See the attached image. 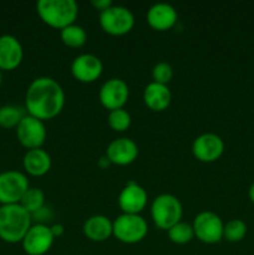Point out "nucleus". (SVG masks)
Wrapping results in <instances>:
<instances>
[{
  "label": "nucleus",
  "instance_id": "f257e3e1",
  "mask_svg": "<svg viewBox=\"0 0 254 255\" xmlns=\"http://www.w3.org/2000/svg\"><path fill=\"white\" fill-rule=\"evenodd\" d=\"M65 92L52 77L41 76L32 80L25 96L27 115L41 120L54 119L64 109Z\"/></svg>",
  "mask_w": 254,
  "mask_h": 255
},
{
  "label": "nucleus",
  "instance_id": "f03ea898",
  "mask_svg": "<svg viewBox=\"0 0 254 255\" xmlns=\"http://www.w3.org/2000/svg\"><path fill=\"white\" fill-rule=\"evenodd\" d=\"M31 227V214L17 204L0 206V239L6 243H19Z\"/></svg>",
  "mask_w": 254,
  "mask_h": 255
},
{
  "label": "nucleus",
  "instance_id": "7ed1b4c3",
  "mask_svg": "<svg viewBox=\"0 0 254 255\" xmlns=\"http://www.w3.org/2000/svg\"><path fill=\"white\" fill-rule=\"evenodd\" d=\"M36 9L42 21L60 30L74 24L79 14L75 0H39Z\"/></svg>",
  "mask_w": 254,
  "mask_h": 255
},
{
  "label": "nucleus",
  "instance_id": "20e7f679",
  "mask_svg": "<svg viewBox=\"0 0 254 255\" xmlns=\"http://www.w3.org/2000/svg\"><path fill=\"white\" fill-rule=\"evenodd\" d=\"M183 207L176 196L163 193L157 196L151 204V216L154 224L161 229L168 231L171 227L181 222Z\"/></svg>",
  "mask_w": 254,
  "mask_h": 255
},
{
  "label": "nucleus",
  "instance_id": "39448f33",
  "mask_svg": "<svg viewBox=\"0 0 254 255\" xmlns=\"http://www.w3.org/2000/svg\"><path fill=\"white\" fill-rule=\"evenodd\" d=\"M147 232L146 219L139 214L122 213L114 221V236L124 243H137L146 237Z\"/></svg>",
  "mask_w": 254,
  "mask_h": 255
},
{
  "label": "nucleus",
  "instance_id": "423d86ee",
  "mask_svg": "<svg viewBox=\"0 0 254 255\" xmlns=\"http://www.w3.org/2000/svg\"><path fill=\"white\" fill-rule=\"evenodd\" d=\"M100 25L107 34L125 35L133 27V12L126 6L112 4L106 10L100 11Z\"/></svg>",
  "mask_w": 254,
  "mask_h": 255
},
{
  "label": "nucleus",
  "instance_id": "0eeeda50",
  "mask_svg": "<svg viewBox=\"0 0 254 255\" xmlns=\"http://www.w3.org/2000/svg\"><path fill=\"white\" fill-rule=\"evenodd\" d=\"M29 181L22 172L6 171L0 173V204H17L29 189Z\"/></svg>",
  "mask_w": 254,
  "mask_h": 255
},
{
  "label": "nucleus",
  "instance_id": "6e6552de",
  "mask_svg": "<svg viewBox=\"0 0 254 255\" xmlns=\"http://www.w3.org/2000/svg\"><path fill=\"white\" fill-rule=\"evenodd\" d=\"M194 237L207 244L218 243L223 238L224 224L221 217L211 211L201 212L194 218L193 224Z\"/></svg>",
  "mask_w": 254,
  "mask_h": 255
},
{
  "label": "nucleus",
  "instance_id": "1a4fd4ad",
  "mask_svg": "<svg viewBox=\"0 0 254 255\" xmlns=\"http://www.w3.org/2000/svg\"><path fill=\"white\" fill-rule=\"evenodd\" d=\"M46 134L44 121L31 115H25L16 127L17 139L27 149L41 148L46 139Z\"/></svg>",
  "mask_w": 254,
  "mask_h": 255
},
{
  "label": "nucleus",
  "instance_id": "9d476101",
  "mask_svg": "<svg viewBox=\"0 0 254 255\" xmlns=\"http://www.w3.org/2000/svg\"><path fill=\"white\" fill-rule=\"evenodd\" d=\"M54 234L46 224H34L29 228L21 241L22 249L27 255H44L54 243Z\"/></svg>",
  "mask_w": 254,
  "mask_h": 255
},
{
  "label": "nucleus",
  "instance_id": "9b49d317",
  "mask_svg": "<svg viewBox=\"0 0 254 255\" xmlns=\"http://www.w3.org/2000/svg\"><path fill=\"white\" fill-rule=\"evenodd\" d=\"M129 89L126 81L119 77H112L104 82L99 92V99L107 110L122 109L128 100Z\"/></svg>",
  "mask_w": 254,
  "mask_h": 255
},
{
  "label": "nucleus",
  "instance_id": "f8f14e48",
  "mask_svg": "<svg viewBox=\"0 0 254 255\" xmlns=\"http://www.w3.org/2000/svg\"><path fill=\"white\" fill-rule=\"evenodd\" d=\"M192 152L199 161L214 162L223 154L224 142L217 133L206 132L194 139L192 143Z\"/></svg>",
  "mask_w": 254,
  "mask_h": 255
},
{
  "label": "nucleus",
  "instance_id": "ddd939ff",
  "mask_svg": "<svg viewBox=\"0 0 254 255\" xmlns=\"http://www.w3.org/2000/svg\"><path fill=\"white\" fill-rule=\"evenodd\" d=\"M104 70L101 59L94 54H80L72 60L71 72L75 79L81 82H94L99 79Z\"/></svg>",
  "mask_w": 254,
  "mask_h": 255
},
{
  "label": "nucleus",
  "instance_id": "4468645a",
  "mask_svg": "<svg viewBox=\"0 0 254 255\" xmlns=\"http://www.w3.org/2000/svg\"><path fill=\"white\" fill-rule=\"evenodd\" d=\"M147 204V192L143 187L131 181L119 194V206L124 213L139 214Z\"/></svg>",
  "mask_w": 254,
  "mask_h": 255
},
{
  "label": "nucleus",
  "instance_id": "2eb2a0df",
  "mask_svg": "<svg viewBox=\"0 0 254 255\" xmlns=\"http://www.w3.org/2000/svg\"><path fill=\"white\" fill-rule=\"evenodd\" d=\"M106 156L111 163L126 166L132 163L138 156V146L128 137H120L109 143Z\"/></svg>",
  "mask_w": 254,
  "mask_h": 255
},
{
  "label": "nucleus",
  "instance_id": "dca6fc26",
  "mask_svg": "<svg viewBox=\"0 0 254 255\" xmlns=\"http://www.w3.org/2000/svg\"><path fill=\"white\" fill-rule=\"evenodd\" d=\"M24 57L21 42L14 35L5 34L0 36V70L10 71L21 64Z\"/></svg>",
  "mask_w": 254,
  "mask_h": 255
},
{
  "label": "nucleus",
  "instance_id": "f3484780",
  "mask_svg": "<svg viewBox=\"0 0 254 255\" xmlns=\"http://www.w3.org/2000/svg\"><path fill=\"white\" fill-rule=\"evenodd\" d=\"M147 22L156 30L171 29L178 19L177 10L168 2H156L147 10Z\"/></svg>",
  "mask_w": 254,
  "mask_h": 255
},
{
  "label": "nucleus",
  "instance_id": "a211bd4d",
  "mask_svg": "<svg viewBox=\"0 0 254 255\" xmlns=\"http://www.w3.org/2000/svg\"><path fill=\"white\" fill-rule=\"evenodd\" d=\"M85 236L94 242H104L114 234V222L109 217L95 214L85 221L82 227Z\"/></svg>",
  "mask_w": 254,
  "mask_h": 255
},
{
  "label": "nucleus",
  "instance_id": "6ab92c4d",
  "mask_svg": "<svg viewBox=\"0 0 254 255\" xmlns=\"http://www.w3.org/2000/svg\"><path fill=\"white\" fill-rule=\"evenodd\" d=\"M143 101L153 111H163L172 101L171 90L167 85L149 82L143 90Z\"/></svg>",
  "mask_w": 254,
  "mask_h": 255
},
{
  "label": "nucleus",
  "instance_id": "aec40b11",
  "mask_svg": "<svg viewBox=\"0 0 254 255\" xmlns=\"http://www.w3.org/2000/svg\"><path fill=\"white\" fill-rule=\"evenodd\" d=\"M24 169L31 176H44L51 167V157L45 149H27L22 158Z\"/></svg>",
  "mask_w": 254,
  "mask_h": 255
},
{
  "label": "nucleus",
  "instance_id": "412c9836",
  "mask_svg": "<svg viewBox=\"0 0 254 255\" xmlns=\"http://www.w3.org/2000/svg\"><path fill=\"white\" fill-rule=\"evenodd\" d=\"M60 36L65 45L71 47L82 46L87 40L86 30L81 25L75 24V22L60 30Z\"/></svg>",
  "mask_w": 254,
  "mask_h": 255
},
{
  "label": "nucleus",
  "instance_id": "4be33fe9",
  "mask_svg": "<svg viewBox=\"0 0 254 255\" xmlns=\"http://www.w3.org/2000/svg\"><path fill=\"white\" fill-rule=\"evenodd\" d=\"M25 116L24 110L15 105H5L0 107V127L2 128H16L17 125Z\"/></svg>",
  "mask_w": 254,
  "mask_h": 255
},
{
  "label": "nucleus",
  "instance_id": "5701e85b",
  "mask_svg": "<svg viewBox=\"0 0 254 255\" xmlns=\"http://www.w3.org/2000/svg\"><path fill=\"white\" fill-rule=\"evenodd\" d=\"M45 203V194L44 192L40 188H29L25 194L22 196L21 201H20V206L24 209H26L30 214H34L36 212H39L40 209L44 208Z\"/></svg>",
  "mask_w": 254,
  "mask_h": 255
},
{
  "label": "nucleus",
  "instance_id": "b1692460",
  "mask_svg": "<svg viewBox=\"0 0 254 255\" xmlns=\"http://www.w3.org/2000/svg\"><path fill=\"white\" fill-rule=\"evenodd\" d=\"M247 232H248V227H247L246 222L242 219H231L224 224L223 238L232 243H236V242H241L242 239H244Z\"/></svg>",
  "mask_w": 254,
  "mask_h": 255
},
{
  "label": "nucleus",
  "instance_id": "393cba45",
  "mask_svg": "<svg viewBox=\"0 0 254 255\" xmlns=\"http://www.w3.org/2000/svg\"><path fill=\"white\" fill-rule=\"evenodd\" d=\"M168 238L176 244H187L194 238V231L192 224L178 222L168 229Z\"/></svg>",
  "mask_w": 254,
  "mask_h": 255
},
{
  "label": "nucleus",
  "instance_id": "a878e982",
  "mask_svg": "<svg viewBox=\"0 0 254 255\" xmlns=\"http://www.w3.org/2000/svg\"><path fill=\"white\" fill-rule=\"evenodd\" d=\"M107 122H109L110 127L115 131H126L129 125H131V115L124 107L112 110V111H110L109 116H107Z\"/></svg>",
  "mask_w": 254,
  "mask_h": 255
},
{
  "label": "nucleus",
  "instance_id": "bb28decb",
  "mask_svg": "<svg viewBox=\"0 0 254 255\" xmlns=\"http://www.w3.org/2000/svg\"><path fill=\"white\" fill-rule=\"evenodd\" d=\"M152 77H153L154 82L167 85L173 77V69L166 61L157 62L152 69Z\"/></svg>",
  "mask_w": 254,
  "mask_h": 255
},
{
  "label": "nucleus",
  "instance_id": "cd10ccee",
  "mask_svg": "<svg viewBox=\"0 0 254 255\" xmlns=\"http://www.w3.org/2000/svg\"><path fill=\"white\" fill-rule=\"evenodd\" d=\"M91 4L100 11H104L112 5L111 0H91Z\"/></svg>",
  "mask_w": 254,
  "mask_h": 255
},
{
  "label": "nucleus",
  "instance_id": "c85d7f7f",
  "mask_svg": "<svg viewBox=\"0 0 254 255\" xmlns=\"http://www.w3.org/2000/svg\"><path fill=\"white\" fill-rule=\"evenodd\" d=\"M51 228V232L52 234H54V237H60L62 233H64V227L61 226V224H54L52 227H50Z\"/></svg>",
  "mask_w": 254,
  "mask_h": 255
},
{
  "label": "nucleus",
  "instance_id": "c756f323",
  "mask_svg": "<svg viewBox=\"0 0 254 255\" xmlns=\"http://www.w3.org/2000/svg\"><path fill=\"white\" fill-rule=\"evenodd\" d=\"M110 163H111V162H110V159L107 158V156L102 157V158L100 159V162H99L100 166H102V167H107V166H109Z\"/></svg>",
  "mask_w": 254,
  "mask_h": 255
},
{
  "label": "nucleus",
  "instance_id": "7c9ffc66",
  "mask_svg": "<svg viewBox=\"0 0 254 255\" xmlns=\"http://www.w3.org/2000/svg\"><path fill=\"white\" fill-rule=\"evenodd\" d=\"M248 196H249V199H251V201L254 203V182L251 184V187H249Z\"/></svg>",
  "mask_w": 254,
  "mask_h": 255
},
{
  "label": "nucleus",
  "instance_id": "2f4dec72",
  "mask_svg": "<svg viewBox=\"0 0 254 255\" xmlns=\"http://www.w3.org/2000/svg\"><path fill=\"white\" fill-rule=\"evenodd\" d=\"M1 82H2V71L0 70V85H1Z\"/></svg>",
  "mask_w": 254,
  "mask_h": 255
}]
</instances>
